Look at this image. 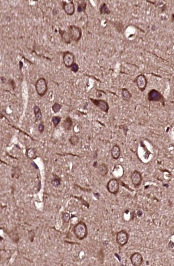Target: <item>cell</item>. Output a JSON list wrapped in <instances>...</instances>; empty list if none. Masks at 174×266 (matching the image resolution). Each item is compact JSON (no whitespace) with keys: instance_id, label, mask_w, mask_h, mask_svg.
Here are the masks:
<instances>
[{"instance_id":"1","label":"cell","mask_w":174,"mask_h":266,"mask_svg":"<svg viewBox=\"0 0 174 266\" xmlns=\"http://www.w3.org/2000/svg\"><path fill=\"white\" fill-rule=\"evenodd\" d=\"M74 233L77 239L81 240L84 239L88 234L86 224L84 222H80L74 226Z\"/></svg>"},{"instance_id":"2","label":"cell","mask_w":174,"mask_h":266,"mask_svg":"<svg viewBox=\"0 0 174 266\" xmlns=\"http://www.w3.org/2000/svg\"><path fill=\"white\" fill-rule=\"evenodd\" d=\"M35 90L38 95L43 97L48 92V87L46 79L43 77L38 79L35 84Z\"/></svg>"},{"instance_id":"3","label":"cell","mask_w":174,"mask_h":266,"mask_svg":"<svg viewBox=\"0 0 174 266\" xmlns=\"http://www.w3.org/2000/svg\"><path fill=\"white\" fill-rule=\"evenodd\" d=\"M68 32L72 41L77 43L80 40L82 35L80 27L74 25H70L68 26Z\"/></svg>"},{"instance_id":"4","label":"cell","mask_w":174,"mask_h":266,"mask_svg":"<svg viewBox=\"0 0 174 266\" xmlns=\"http://www.w3.org/2000/svg\"><path fill=\"white\" fill-rule=\"evenodd\" d=\"M147 98L150 102H160L163 106H165V99L164 96L159 91L154 89L149 91L147 95Z\"/></svg>"},{"instance_id":"5","label":"cell","mask_w":174,"mask_h":266,"mask_svg":"<svg viewBox=\"0 0 174 266\" xmlns=\"http://www.w3.org/2000/svg\"><path fill=\"white\" fill-rule=\"evenodd\" d=\"M75 56L72 52L69 51L63 52V62L66 68H71L75 63Z\"/></svg>"},{"instance_id":"6","label":"cell","mask_w":174,"mask_h":266,"mask_svg":"<svg viewBox=\"0 0 174 266\" xmlns=\"http://www.w3.org/2000/svg\"><path fill=\"white\" fill-rule=\"evenodd\" d=\"M129 238L128 233L125 230H122L117 233L116 241L119 245L123 247L128 243Z\"/></svg>"},{"instance_id":"7","label":"cell","mask_w":174,"mask_h":266,"mask_svg":"<svg viewBox=\"0 0 174 266\" xmlns=\"http://www.w3.org/2000/svg\"><path fill=\"white\" fill-rule=\"evenodd\" d=\"M107 188L110 193L113 195H117L119 190V182L117 179H111L107 182Z\"/></svg>"},{"instance_id":"8","label":"cell","mask_w":174,"mask_h":266,"mask_svg":"<svg viewBox=\"0 0 174 266\" xmlns=\"http://www.w3.org/2000/svg\"><path fill=\"white\" fill-rule=\"evenodd\" d=\"M90 100L96 106L98 107L102 111L108 113L109 110V106L107 102L102 99H97L90 98Z\"/></svg>"},{"instance_id":"9","label":"cell","mask_w":174,"mask_h":266,"mask_svg":"<svg viewBox=\"0 0 174 266\" xmlns=\"http://www.w3.org/2000/svg\"><path fill=\"white\" fill-rule=\"evenodd\" d=\"M62 6L63 9L67 15H73L75 11V5L73 1H62Z\"/></svg>"},{"instance_id":"10","label":"cell","mask_w":174,"mask_h":266,"mask_svg":"<svg viewBox=\"0 0 174 266\" xmlns=\"http://www.w3.org/2000/svg\"><path fill=\"white\" fill-rule=\"evenodd\" d=\"M131 179L132 183L134 187L135 188H139L141 185L143 181L141 173L137 170H134L131 174Z\"/></svg>"},{"instance_id":"11","label":"cell","mask_w":174,"mask_h":266,"mask_svg":"<svg viewBox=\"0 0 174 266\" xmlns=\"http://www.w3.org/2000/svg\"><path fill=\"white\" fill-rule=\"evenodd\" d=\"M137 86L141 91H144L147 86V80L143 74L139 75L135 79Z\"/></svg>"},{"instance_id":"12","label":"cell","mask_w":174,"mask_h":266,"mask_svg":"<svg viewBox=\"0 0 174 266\" xmlns=\"http://www.w3.org/2000/svg\"><path fill=\"white\" fill-rule=\"evenodd\" d=\"M130 259L132 264L134 266L141 265L143 261L142 255L138 252H135L132 254Z\"/></svg>"},{"instance_id":"13","label":"cell","mask_w":174,"mask_h":266,"mask_svg":"<svg viewBox=\"0 0 174 266\" xmlns=\"http://www.w3.org/2000/svg\"><path fill=\"white\" fill-rule=\"evenodd\" d=\"M73 125V119L70 116H68L63 120L62 126L66 131H70L72 128Z\"/></svg>"},{"instance_id":"14","label":"cell","mask_w":174,"mask_h":266,"mask_svg":"<svg viewBox=\"0 0 174 266\" xmlns=\"http://www.w3.org/2000/svg\"><path fill=\"white\" fill-rule=\"evenodd\" d=\"M108 168L105 163H103L97 167V173L102 176H106L108 173Z\"/></svg>"},{"instance_id":"15","label":"cell","mask_w":174,"mask_h":266,"mask_svg":"<svg viewBox=\"0 0 174 266\" xmlns=\"http://www.w3.org/2000/svg\"><path fill=\"white\" fill-rule=\"evenodd\" d=\"M111 156L113 159L117 160L120 156L121 149L119 146L115 145L111 150Z\"/></svg>"},{"instance_id":"16","label":"cell","mask_w":174,"mask_h":266,"mask_svg":"<svg viewBox=\"0 0 174 266\" xmlns=\"http://www.w3.org/2000/svg\"><path fill=\"white\" fill-rule=\"evenodd\" d=\"M34 112L35 118V122L42 120L43 114L40 107L37 105H35L34 107Z\"/></svg>"},{"instance_id":"17","label":"cell","mask_w":174,"mask_h":266,"mask_svg":"<svg viewBox=\"0 0 174 266\" xmlns=\"http://www.w3.org/2000/svg\"><path fill=\"white\" fill-rule=\"evenodd\" d=\"M59 33L63 41L67 44H70L72 41L68 31L59 29Z\"/></svg>"},{"instance_id":"18","label":"cell","mask_w":174,"mask_h":266,"mask_svg":"<svg viewBox=\"0 0 174 266\" xmlns=\"http://www.w3.org/2000/svg\"><path fill=\"white\" fill-rule=\"evenodd\" d=\"M121 95L123 100L127 102H129L132 97L131 94L129 91L126 88H123L121 89Z\"/></svg>"},{"instance_id":"19","label":"cell","mask_w":174,"mask_h":266,"mask_svg":"<svg viewBox=\"0 0 174 266\" xmlns=\"http://www.w3.org/2000/svg\"><path fill=\"white\" fill-rule=\"evenodd\" d=\"M100 13L102 15H108L110 13V11L106 4L104 3L99 8Z\"/></svg>"},{"instance_id":"20","label":"cell","mask_w":174,"mask_h":266,"mask_svg":"<svg viewBox=\"0 0 174 266\" xmlns=\"http://www.w3.org/2000/svg\"><path fill=\"white\" fill-rule=\"evenodd\" d=\"M79 137L78 136L76 135L72 136L68 140L69 142L73 146L77 145L79 143Z\"/></svg>"},{"instance_id":"21","label":"cell","mask_w":174,"mask_h":266,"mask_svg":"<svg viewBox=\"0 0 174 266\" xmlns=\"http://www.w3.org/2000/svg\"><path fill=\"white\" fill-rule=\"evenodd\" d=\"M62 107L61 104L56 102L52 105L51 108L54 112L55 113H57L60 111L62 109Z\"/></svg>"},{"instance_id":"22","label":"cell","mask_w":174,"mask_h":266,"mask_svg":"<svg viewBox=\"0 0 174 266\" xmlns=\"http://www.w3.org/2000/svg\"><path fill=\"white\" fill-rule=\"evenodd\" d=\"M62 119V117L58 116H53L52 117L51 121L55 127H56L60 123Z\"/></svg>"},{"instance_id":"23","label":"cell","mask_w":174,"mask_h":266,"mask_svg":"<svg viewBox=\"0 0 174 266\" xmlns=\"http://www.w3.org/2000/svg\"><path fill=\"white\" fill-rule=\"evenodd\" d=\"M86 2H83L80 4L77 8V11L79 12H85L86 9L87 7Z\"/></svg>"},{"instance_id":"24","label":"cell","mask_w":174,"mask_h":266,"mask_svg":"<svg viewBox=\"0 0 174 266\" xmlns=\"http://www.w3.org/2000/svg\"><path fill=\"white\" fill-rule=\"evenodd\" d=\"M8 84L11 87L12 90L13 91H15L16 88V84L14 80L13 79H10L8 81Z\"/></svg>"},{"instance_id":"25","label":"cell","mask_w":174,"mask_h":266,"mask_svg":"<svg viewBox=\"0 0 174 266\" xmlns=\"http://www.w3.org/2000/svg\"><path fill=\"white\" fill-rule=\"evenodd\" d=\"M79 66L78 64L76 63H74L73 65L71 68V70L72 71L74 72V73H76L79 71Z\"/></svg>"},{"instance_id":"26","label":"cell","mask_w":174,"mask_h":266,"mask_svg":"<svg viewBox=\"0 0 174 266\" xmlns=\"http://www.w3.org/2000/svg\"><path fill=\"white\" fill-rule=\"evenodd\" d=\"M51 183L54 186L57 188L60 185L61 182L59 179L56 178L52 180Z\"/></svg>"},{"instance_id":"27","label":"cell","mask_w":174,"mask_h":266,"mask_svg":"<svg viewBox=\"0 0 174 266\" xmlns=\"http://www.w3.org/2000/svg\"><path fill=\"white\" fill-rule=\"evenodd\" d=\"M38 131L40 133H42L45 129V125H44L43 122H41L38 126Z\"/></svg>"},{"instance_id":"28","label":"cell","mask_w":174,"mask_h":266,"mask_svg":"<svg viewBox=\"0 0 174 266\" xmlns=\"http://www.w3.org/2000/svg\"><path fill=\"white\" fill-rule=\"evenodd\" d=\"M63 219L66 222H68L70 219V215L67 213H65L63 215Z\"/></svg>"},{"instance_id":"29","label":"cell","mask_w":174,"mask_h":266,"mask_svg":"<svg viewBox=\"0 0 174 266\" xmlns=\"http://www.w3.org/2000/svg\"><path fill=\"white\" fill-rule=\"evenodd\" d=\"M1 80L2 83L3 84H5L7 81V79L4 76H2L1 77Z\"/></svg>"},{"instance_id":"30","label":"cell","mask_w":174,"mask_h":266,"mask_svg":"<svg viewBox=\"0 0 174 266\" xmlns=\"http://www.w3.org/2000/svg\"><path fill=\"white\" fill-rule=\"evenodd\" d=\"M31 164L33 167H34L35 169H36L37 170H38V166L34 162H32L31 163Z\"/></svg>"},{"instance_id":"31","label":"cell","mask_w":174,"mask_h":266,"mask_svg":"<svg viewBox=\"0 0 174 266\" xmlns=\"http://www.w3.org/2000/svg\"><path fill=\"white\" fill-rule=\"evenodd\" d=\"M38 185H39V186H38V189H40H40H41V184L40 182H39V184H38Z\"/></svg>"}]
</instances>
